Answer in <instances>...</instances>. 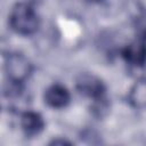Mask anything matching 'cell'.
I'll list each match as a JSON object with an SVG mask.
<instances>
[{
    "label": "cell",
    "mask_w": 146,
    "mask_h": 146,
    "mask_svg": "<svg viewBox=\"0 0 146 146\" xmlns=\"http://www.w3.org/2000/svg\"><path fill=\"white\" fill-rule=\"evenodd\" d=\"M9 24L13 31L21 35L34 34L40 25V18L34 7L29 2L16 3L9 15Z\"/></svg>",
    "instance_id": "obj_1"
},
{
    "label": "cell",
    "mask_w": 146,
    "mask_h": 146,
    "mask_svg": "<svg viewBox=\"0 0 146 146\" xmlns=\"http://www.w3.org/2000/svg\"><path fill=\"white\" fill-rule=\"evenodd\" d=\"M5 72L7 80L17 83H24L32 73V64L24 55L13 52L6 57Z\"/></svg>",
    "instance_id": "obj_2"
},
{
    "label": "cell",
    "mask_w": 146,
    "mask_h": 146,
    "mask_svg": "<svg viewBox=\"0 0 146 146\" xmlns=\"http://www.w3.org/2000/svg\"><path fill=\"white\" fill-rule=\"evenodd\" d=\"M75 88L79 94L92 100L106 96V87L104 82L92 73H80L75 78Z\"/></svg>",
    "instance_id": "obj_3"
},
{
    "label": "cell",
    "mask_w": 146,
    "mask_h": 146,
    "mask_svg": "<svg viewBox=\"0 0 146 146\" xmlns=\"http://www.w3.org/2000/svg\"><path fill=\"white\" fill-rule=\"evenodd\" d=\"M44 103L51 108H64L71 102L70 91L62 84H52L44 91Z\"/></svg>",
    "instance_id": "obj_4"
},
{
    "label": "cell",
    "mask_w": 146,
    "mask_h": 146,
    "mask_svg": "<svg viewBox=\"0 0 146 146\" xmlns=\"http://www.w3.org/2000/svg\"><path fill=\"white\" fill-rule=\"evenodd\" d=\"M21 127L25 136L34 137L44 129V120L40 113L27 110L21 115Z\"/></svg>",
    "instance_id": "obj_5"
},
{
    "label": "cell",
    "mask_w": 146,
    "mask_h": 146,
    "mask_svg": "<svg viewBox=\"0 0 146 146\" xmlns=\"http://www.w3.org/2000/svg\"><path fill=\"white\" fill-rule=\"evenodd\" d=\"M121 56L129 65L133 67H141L146 63V48L141 40L135 41L122 49Z\"/></svg>",
    "instance_id": "obj_6"
},
{
    "label": "cell",
    "mask_w": 146,
    "mask_h": 146,
    "mask_svg": "<svg viewBox=\"0 0 146 146\" xmlns=\"http://www.w3.org/2000/svg\"><path fill=\"white\" fill-rule=\"evenodd\" d=\"M128 102L133 108H146V78L139 79L128 94Z\"/></svg>",
    "instance_id": "obj_7"
},
{
    "label": "cell",
    "mask_w": 146,
    "mask_h": 146,
    "mask_svg": "<svg viewBox=\"0 0 146 146\" xmlns=\"http://www.w3.org/2000/svg\"><path fill=\"white\" fill-rule=\"evenodd\" d=\"M108 108H110V104H108V102H107L106 96L92 100L91 111H92L94 115H96L97 117H103V116L107 113Z\"/></svg>",
    "instance_id": "obj_8"
},
{
    "label": "cell",
    "mask_w": 146,
    "mask_h": 146,
    "mask_svg": "<svg viewBox=\"0 0 146 146\" xmlns=\"http://www.w3.org/2000/svg\"><path fill=\"white\" fill-rule=\"evenodd\" d=\"M50 144H51V145H71V141H68V140H66V139L57 138V139H54Z\"/></svg>",
    "instance_id": "obj_9"
},
{
    "label": "cell",
    "mask_w": 146,
    "mask_h": 146,
    "mask_svg": "<svg viewBox=\"0 0 146 146\" xmlns=\"http://www.w3.org/2000/svg\"><path fill=\"white\" fill-rule=\"evenodd\" d=\"M86 2H91V3H95V2H99L100 0H83Z\"/></svg>",
    "instance_id": "obj_10"
},
{
    "label": "cell",
    "mask_w": 146,
    "mask_h": 146,
    "mask_svg": "<svg viewBox=\"0 0 146 146\" xmlns=\"http://www.w3.org/2000/svg\"><path fill=\"white\" fill-rule=\"evenodd\" d=\"M141 41H143V43H144V46H145V48H146V34L143 36V39H141Z\"/></svg>",
    "instance_id": "obj_11"
}]
</instances>
